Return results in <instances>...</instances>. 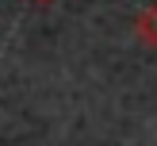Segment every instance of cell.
<instances>
[{
    "label": "cell",
    "mask_w": 157,
    "mask_h": 146,
    "mask_svg": "<svg viewBox=\"0 0 157 146\" xmlns=\"http://www.w3.org/2000/svg\"><path fill=\"white\" fill-rule=\"evenodd\" d=\"M134 35H138L142 46L157 50V4H146L142 12L134 15Z\"/></svg>",
    "instance_id": "obj_1"
}]
</instances>
